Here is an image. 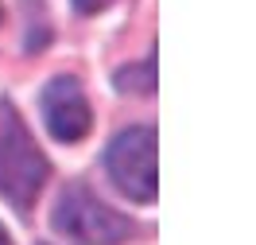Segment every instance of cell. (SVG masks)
I'll return each mask as SVG.
<instances>
[{"instance_id":"1","label":"cell","mask_w":256,"mask_h":245,"mask_svg":"<svg viewBox=\"0 0 256 245\" xmlns=\"http://www.w3.org/2000/svg\"><path fill=\"white\" fill-rule=\"evenodd\" d=\"M50 163L39 152L32 129L24 125V117L16 113L12 101L0 98V198L8 206H16L20 214H28L43 191Z\"/></svg>"},{"instance_id":"2","label":"cell","mask_w":256,"mask_h":245,"mask_svg":"<svg viewBox=\"0 0 256 245\" xmlns=\"http://www.w3.org/2000/svg\"><path fill=\"white\" fill-rule=\"evenodd\" d=\"M50 222L70 245H124L136 237V222L128 214L112 210L86 183H70L58 195Z\"/></svg>"},{"instance_id":"3","label":"cell","mask_w":256,"mask_h":245,"mask_svg":"<svg viewBox=\"0 0 256 245\" xmlns=\"http://www.w3.org/2000/svg\"><path fill=\"white\" fill-rule=\"evenodd\" d=\"M105 171L116 183V191L132 202H156L160 191V144L152 125H132L120 136H112L105 152Z\"/></svg>"},{"instance_id":"4","label":"cell","mask_w":256,"mask_h":245,"mask_svg":"<svg viewBox=\"0 0 256 245\" xmlns=\"http://www.w3.org/2000/svg\"><path fill=\"white\" fill-rule=\"evenodd\" d=\"M39 105H43V121H47V132L62 144H78L82 136L94 125V113H90V101H86V90H82L78 78L70 74H58L43 86L39 94Z\"/></svg>"},{"instance_id":"5","label":"cell","mask_w":256,"mask_h":245,"mask_svg":"<svg viewBox=\"0 0 256 245\" xmlns=\"http://www.w3.org/2000/svg\"><path fill=\"white\" fill-rule=\"evenodd\" d=\"M112 82H116L120 94H152V90H156V55H148L144 63H136V66L116 70Z\"/></svg>"},{"instance_id":"6","label":"cell","mask_w":256,"mask_h":245,"mask_svg":"<svg viewBox=\"0 0 256 245\" xmlns=\"http://www.w3.org/2000/svg\"><path fill=\"white\" fill-rule=\"evenodd\" d=\"M112 0H74V8H78L82 16H94V12H105Z\"/></svg>"},{"instance_id":"7","label":"cell","mask_w":256,"mask_h":245,"mask_svg":"<svg viewBox=\"0 0 256 245\" xmlns=\"http://www.w3.org/2000/svg\"><path fill=\"white\" fill-rule=\"evenodd\" d=\"M0 245H12V241H8V229H4V226H0Z\"/></svg>"}]
</instances>
